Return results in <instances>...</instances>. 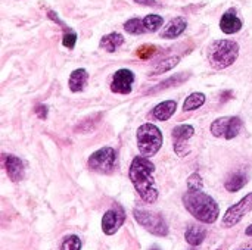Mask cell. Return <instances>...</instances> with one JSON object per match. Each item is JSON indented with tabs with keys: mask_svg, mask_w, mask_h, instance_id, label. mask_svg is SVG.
Returning <instances> with one entry per match:
<instances>
[{
	"mask_svg": "<svg viewBox=\"0 0 252 250\" xmlns=\"http://www.w3.org/2000/svg\"><path fill=\"white\" fill-rule=\"evenodd\" d=\"M87 80H89V72L84 69V68H78V69H74L69 75V80H68V87L72 93H80L84 90L86 84H87Z\"/></svg>",
	"mask_w": 252,
	"mask_h": 250,
	"instance_id": "9a60e30c",
	"label": "cell"
},
{
	"mask_svg": "<svg viewBox=\"0 0 252 250\" xmlns=\"http://www.w3.org/2000/svg\"><path fill=\"white\" fill-rule=\"evenodd\" d=\"M126 221V212L121 206H115L114 209H109L105 212L102 218V231L106 236H114L124 224Z\"/></svg>",
	"mask_w": 252,
	"mask_h": 250,
	"instance_id": "8fae6325",
	"label": "cell"
},
{
	"mask_svg": "<svg viewBox=\"0 0 252 250\" xmlns=\"http://www.w3.org/2000/svg\"><path fill=\"white\" fill-rule=\"evenodd\" d=\"M61 250H81V240L78 236H68L61 245Z\"/></svg>",
	"mask_w": 252,
	"mask_h": 250,
	"instance_id": "d4e9b609",
	"label": "cell"
},
{
	"mask_svg": "<svg viewBox=\"0 0 252 250\" xmlns=\"http://www.w3.org/2000/svg\"><path fill=\"white\" fill-rule=\"evenodd\" d=\"M204 189V181L198 172L190 174L188 178V190H202Z\"/></svg>",
	"mask_w": 252,
	"mask_h": 250,
	"instance_id": "484cf974",
	"label": "cell"
},
{
	"mask_svg": "<svg viewBox=\"0 0 252 250\" xmlns=\"http://www.w3.org/2000/svg\"><path fill=\"white\" fill-rule=\"evenodd\" d=\"M124 29L127 31V34L130 35H139V34H145L148 32V29L145 28L143 19L139 18H131L124 24Z\"/></svg>",
	"mask_w": 252,
	"mask_h": 250,
	"instance_id": "44dd1931",
	"label": "cell"
},
{
	"mask_svg": "<svg viewBox=\"0 0 252 250\" xmlns=\"http://www.w3.org/2000/svg\"><path fill=\"white\" fill-rule=\"evenodd\" d=\"M137 4H143V6H158L157 0H134Z\"/></svg>",
	"mask_w": 252,
	"mask_h": 250,
	"instance_id": "f546056e",
	"label": "cell"
},
{
	"mask_svg": "<svg viewBox=\"0 0 252 250\" xmlns=\"http://www.w3.org/2000/svg\"><path fill=\"white\" fill-rule=\"evenodd\" d=\"M188 78H189V74H177V75H174V77L168 78L167 81L161 83L159 85H157V87L151 88V90H149V93H158V91L165 90V88H168V87L179 85V84H182V83H183L185 80H188Z\"/></svg>",
	"mask_w": 252,
	"mask_h": 250,
	"instance_id": "7402d4cb",
	"label": "cell"
},
{
	"mask_svg": "<svg viewBox=\"0 0 252 250\" xmlns=\"http://www.w3.org/2000/svg\"><path fill=\"white\" fill-rule=\"evenodd\" d=\"M75 41H77V34L72 29H66L63 34V38H62V44L68 49H74Z\"/></svg>",
	"mask_w": 252,
	"mask_h": 250,
	"instance_id": "4316f807",
	"label": "cell"
},
{
	"mask_svg": "<svg viewBox=\"0 0 252 250\" xmlns=\"http://www.w3.org/2000/svg\"><path fill=\"white\" fill-rule=\"evenodd\" d=\"M252 211V193H248L245 197H242L238 203L230 206L226 214L223 215L221 225L224 228H232L238 225L245 215H248Z\"/></svg>",
	"mask_w": 252,
	"mask_h": 250,
	"instance_id": "ba28073f",
	"label": "cell"
},
{
	"mask_svg": "<svg viewBox=\"0 0 252 250\" xmlns=\"http://www.w3.org/2000/svg\"><path fill=\"white\" fill-rule=\"evenodd\" d=\"M248 183V175L244 174V172H235L233 175H230L224 184L226 190L230 192V193H236L239 192L241 189H244Z\"/></svg>",
	"mask_w": 252,
	"mask_h": 250,
	"instance_id": "d6986e66",
	"label": "cell"
},
{
	"mask_svg": "<svg viewBox=\"0 0 252 250\" xmlns=\"http://www.w3.org/2000/svg\"><path fill=\"white\" fill-rule=\"evenodd\" d=\"M242 27H244V24H242L241 18L238 16L236 9L230 7L223 13L221 19H220V29L224 34H229V35L236 34V32H239L242 29Z\"/></svg>",
	"mask_w": 252,
	"mask_h": 250,
	"instance_id": "7c38bea8",
	"label": "cell"
},
{
	"mask_svg": "<svg viewBox=\"0 0 252 250\" xmlns=\"http://www.w3.org/2000/svg\"><path fill=\"white\" fill-rule=\"evenodd\" d=\"M188 28V22L185 18L182 16H177V18H173L165 27L164 29L161 31V37L162 38H167V40H171V38H177L179 35H182Z\"/></svg>",
	"mask_w": 252,
	"mask_h": 250,
	"instance_id": "5bb4252c",
	"label": "cell"
},
{
	"mask_svg": "<svg viewBox=\"0 0 252 250\" xmlns=\"http://www.w3.org/2000/svg\"><path fill=\"white\" fill-rule=\"evenodd\" d=\"M4 168L12 183H19L24 178L25 167H24V162L18 156L4 155Z\"/></svg>",
	"mask_w": 252,
	"mask_h": 250,
	"instance_id": "4fadbf2b",
	"label": "cell"
},
{
	"mask_svg": "<svg viewBox=\"0 0 252 250\" xmlns=\"http://www.w3.org/2000/svg\"><path fill=\"white\" fill-rule=\"evenodd\" d=\"M245 234H247V236H252V224L245 230Z\"/></svg>",
	"mask_w": 252,
	"mask_h": 250,
	"instance_id": "4dcf8cb0",
	"label": "cell"
},
{
	"mask_svg": "<svg viewBox=\"0 0 252 250\" xmlns=\"http://www.w3.org/2000/svg\"><path fill=\"white\" fill-rule=\"evenodd\" d=\"M155 46H149V44H146V46H142L139 50H137V56L140 57V59H148V57H151L154 53H155Z\"/></svg>",
	"mask_w": 252,
	"mask_h": 250,
	"instance_id": "83f0119b",
	"label": "cell"
},
{
	"mask_svg": "<svg viewBox=\"0 0 252 250\" xmlns=\"http://www.w3.org/2000/svg\"><path fill=\"white\" fill-rule=\"evenodd\" d=\"M35 115L40 118V119H46L47 118V113H49V108L46 105H37L35 106Z\"/></svg>",
	"mask_w": 252,
	"mask_h": 250,
	"instance_id": "f1b7e54d",
	"label": "cell"
},
{
	"mask_svg": "<svg viewBox=\"0 0 252 250\" xmlns=\"http://www.w3.org/2000/svg\"><path fill=\"white\" fill-rule=\"evenodd\" d=\"M151 250H159V249H158L157 246H154V248H152V249H151Z\"/></svg>",
	"mask_w": 252,
	"mask_h": 250,
	"instance_id": "1f68e13d",
	"label": "cell"
},
{
	"mask_svg": "<svg viewBox=\"0 0 252 250\" xmlns=\"http://www.w3.org/2000/svg\"><path fill=\"white\" fill-rule=\"evenodd\" d=\"M195 128L189 124L177 125L173 128L171 139H173V149L177 156L185 158L190 153V147L188 146V141L193 137Z\"/></svg>",
	"mask_w": 252,
	"mask_h": 250,
	"instance_id": "9c48e42d",
	"label": "cell"
},
{
	"mask_svg": "<svg viewBox=\"0 0 252 250\" xmlns=\"http://www.w3.org/2000/svg\"><path fill=\"white\" fill-rule=\"evenodd\" d=\"M179 62H180V57H179V56L168 57V59H165V60L159 62L158 65H155V68H154V71H152V75H158V74L167 72V71L173 69Z\"/></svg>",
	"mask_w": 252,
	"mask_h": 250,
	"instance_id": "cb8c5ba5",
	"label": "cell"
},
{
	"mask_svg": "<svg viewBox=\"0 0 252 250\" xmlns=\"http://www.w3.org/2000/svg\"><path fill=\"white\" fill-rule=\"evenodd\" d=\"M154 172H155V165L149 161V158L142 156V155L136 156L131 161V165L128 169V177L134 190L139 193L140 199L149 205L155 203L159 194Z\"/></svg>",
	"mask_w": 252,
	"mask_h": 250,
	"instance_id": "6da1fadb",
	"label": "cell"
},
{
	"mask_svg": "<svg viewBox=\"0 0 252 250\" xmlns=\"http://www.w3.org/2000/svg\"><path fill=\"white\" fill-rule=\"evenodd\" d=\"M87 164H89V168L92 171H94L97 174L109 175L115 171L117 152L112 147H102V149H99L90 155Z\"/></svg>",
	"mask_w": 252,
	"mask_h": 250,
	"instance_id": "8992f818",
	"label": "cell"
},
{
	"mask_svg": "<svg viewBox=\"0 0 252 250\" xmlns=\"http://www.w3.org/2000/svg\"><path fill=\"white\" fill-rule=\"evenodd\" d=\"M124 43V37L120 34V32H111V34H106L100 38L99 41V47L112 53L115 52L120 46H123Z\"/></svg>",
	"mask_w": 252,
	"mask_h": 250,
	"instance_id": "e0dca14e",
	"label": "cell"
},
{
	"mask_svg": "<svg viewBox=\"0 0 252 250\" xmlns=\"http://www.w3.org/2000/svg\"><path fill=\"white\" fill-rule=\"evenodd\" d=\"M133 83H134V74H133V71H130L127 68H121L112 77L111 91L115 93V94L127 96L133 90Z\"/></svg>",
	"mask_w": 252,
	"mask_h": 250,
	"instance_id": "30bf717a",
	"label": "cell"
},
{
	"mask_svg": "<svg viewBox=\"0 0 252 250\" xmlns=\"http://www.w3.org/2000/svg\"><path fill=\"white\" fill-rule=\"evenodd\" d=\"M136 139H137V147H139L140 155L146 156V158L155 156L164 143V137H162L161 130L151 122L142 124L137 128Z\"/></svg>",
	"mask_w": 252,
	"mask_h": 250,
	"instance_id": "277c9868",
	"label": "cell"
},
{
	"mask_svg": "<svg viewBox=\"0 0 252 250\" xmlns=\"http://www.w3.org/2000/svg\"><path fill=\"white\" fill-rule=\"evenodd\" d=\"M183 205L195 220L204 224H214L219 220L220 208L217 202L202 190H188L183 194Z\"/></svg>",
	"mask_w": 252,
	"mask_h": 250,
	"instance_id": "7a4b0ae2",
	"label": "cell"
},
{
	"mask_svg": "<svg viewBox=\"0 0 252 250\" xmlns=\"http://www.w3.org/2000/svg\"><path fill=\"white\" fill-rule=\"evenodd\" d=\"M239 57V44L233 40H216L208 47V62L213 69L221 71L232 66Z\"/></svg>",
	"mask_w": 252,
	"mask_h": 250,
	"instance_id": "3957f363",
	"label": "cell"
},
{
	"mask_svg": "<svg viewBox=\"0 0 252 250\" xmlns=\"http://www.w3.org/2000/svg\"><path fill=\"white\" fill-rule=\"evenodd\" d=\"M176 109H177V103L174 100H165V102H161L158 103L154 111H152V116L157 119V121H168L174 113H176Z\"/></svg>",
	"mask_w": 252,
	"mask_h": 250,
	"instance_id": "2e32d148",
	"label": "cell"
},
{
	"mask_svg": "<svg viewBox=\"0 0 252 250\" xmlns=\"http://www.w3.org/2000/svg\"><path fill=\"white\" fill-rule=\"evenodd\" d=\"M205 103V94L204 93H192L183 103V111L190 112L195 109H199Z\"/></svg>",
	"mask_w": 252,
	"mask_h": 250,
	"instance_id": "ffe728a7",
	"label": "cell"
},
{
	"mask_svg": "<svg viewBox=\"0 0 252 250\" xmlns=\"http://www.w3.org/2000/svg\"><path fill=\"white\" fill-rule=\"evenodd\" d=\"M244 128V121L239 116H221L213 121L211 124V134L217 139L233 140L239 136Z\"/></svg>",
	"mask_w": 252,
	"mask_h": 250,
	"instance_id": "52a82bcc",
	"label": "cell"
},
{
	"mask_svg": "<svg viewBox=\"0 0 252 250\" xmlns=\"http://www.w3.org/2000/svg\"><path fill=\"white\" fill-rule=\"evenodd\" d=\"M133 217L137 221V224L142 225L148 233H151L157 237H167L168 236V225L159 214L149 212L145 209H134Z\"/></svg>",
	"mask_w": 252,
	"mask_h": 250,
	"instance_id": "5b68a950",
	"label": "cell"
},
{
	"mask_svg": "<svg viewBox=\"0 0 252 250\" xmlns=\"http://www.w3.org/2000/svg\"><path fill=\"white\" fill-rule=\"evenodd\" d=\"M143 24H145V28L148 29V32H155L162 27L164 19H162L161 15H154L152 13V15H148V16L143 18Z\"/></svg>",
	"mask_w": 252,
	"mask_h": 250,
	"instance_id": "603a6c76",
	"label": "cell"
},
{
	"mask_svg": "<svg viewBox=\"0 0 252 250\" xmlns=\"http://www.w3.org/2000/svg\"><path fill=\"white\" fill-rule=\"evenodd\" d=\"M205 237H207V231H205V228H202L199 225H189L186 233H185V239L190 246L202 245Z\"/></svg>",
	"mask_w": 252,
	"mask_h": 250,
	"instance_id": "ac0fdd59",
	"label": "cell"
}]
</instances>
